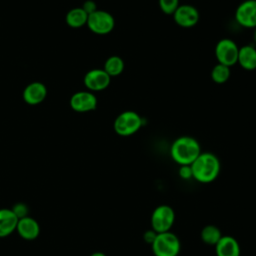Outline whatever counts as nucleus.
I'll list each match as a JSON object with an SVG mask.
<instances>
[{"label": "nucleus", "instance_id": "nucleus-1", "mask_svg": "<svg viewBox=\"0 0 256 256\" xmlns=\"http://www.w3.org/2000/svg\"><path fill=\"white\" fill-rule=\"evenodd\" d=\"M193 179L200 183L213 182L220 173L221 164L219 158L211 152H201L191 164Z\"/></svg>", "mask_w": 256, "mask_h": 256}, {"label": "nucleus", "instance_id": "nucleus-2", "mask_svg": "<svg viewBox=\"0 0 256 256\" xmlns=\"http://www.w3.org/2000/svg\"><path fill=\"white\" fill-rule=\"evenodd\" d=\"M200 153L201 147L199 142L191 136L176 138L170 147V156L179 166L191 165Z\"/></svg>", "mask_w": 256, "mask_h": 256}, {"label": "nucleus", "instance_id": "nucleus-3", "mask_svg": "<svg viewBox=\"0 0 256 256\" xmlns=\"http://www.w3.org/2000/svg\"><path fill=\"white\" fill-rule=\"evenodd\" d=\"M151 248L154 256H178L181 250V242L178 236L171 231L157 233Z\"/></svg>", "mask_w": 256, "mask_h": 256}, {"label": "nucleus", "instance_id": "nucleus-4", "mask_svg": "<svg viewBox=\"0 0 256 256\" xmlns=\"http://www.w3.org/2000/svg\"><path fill=\"white\" fill-rule=\"evenodd\" d=\"M142 125L143 119L137 112L126 110L115 118L113 128L115 133L119 136L128 137L138 132Z\"/></svg>", "mask_w": 256, "mask_h": 256}, {"label": "nucleus", "instance_id": "nucleus-5", "mask_svg": "<svg viewBox=\"0 0 256 256\" xmlns=\"http://www.w3.org/2000/svg\"><path fill=\"white\" fill-rule=\"evenodd\" d=\"M151 227L157 233L168 232L175 222V212L169 205L157 206L151 214Z\"/></svg>", "mask_w": 256, "mask_h": 256}, {"label": "nucleus", "instance_id": "nucleus-6", "mask_svg": "<svg viewBox=\"0 0 256 256\" xmlns=\"http://www.w3.org/2000/svg\"><path fill=\"white\" fill-rule=\"evenodd\" d=\"M86 25L93 33L105 35L114 29L115 19L109 12L97 9L95 12L88 15Z\"/></svg>", "mask_w": 256, "mask_h": 256}, {"label": "nucleus", "instance_id": "nucleus-7", "mask_svg": "<svg viewBox=\"0 0 256 256\" xmlns=\"http://www.w3.org/2000/svg\"><path fill=\"white\" fill-rule=\"evenodd\" d=\"M239 47L231 39L223 38L215 46V57L219 64L231 67L237 64Z\"/></svg>", "mask_w": 256, "mask_h": 256}, {"label": "nucleus", "instance_id": "nucleus-8", "mask_svg": "<svg viewBox=\"0 0 256 256\" xmlns=\"http://www.w3.org/2000/svg\"><path fill=\"white\" fill-rule=\"evenodd\" d=\"M236 22L244 28H256V0H244L235 10Z\"/></svg>", "mask_w": 256, "mask_h": 256}, {"label": "nucleus", "instance_id": "nucleus-9", "mask_svg": "<svg viewBox=\"0 0 256 256\" xmlns=\"http://www.w3.org/2000/svg\"><path fill=\"white\" fill-rule=\"evenodd\" d=\"M172 16L175 23L183 28L195 26L200 18L198 9L191 4H180Z\"/></svg>", "mask_w": 256, "mask_h": 256}, {"label": "nucleus", "instance_id": "nucleus-10", "mask_svg": "<svg viewBox=\"0 0 256 256\" xmlns=\"http://www.w3.org/2000/svg\"><path fill=\"white\" fill-rule=\"evenodd\" d=\"M83 81L85 87L90 92H96L106 89L111 82V77L104 71V69L95 68L85 74Z\"/></svg>", "mask_w": 256, "mask_h": 256}, {"label": "nucleus", "instance_id": "nucleus-11", "mask_svg": "<svg viewBox=\"0 0 256 256\" xmlns=\"http://www.w3.org/2000/svg\"><path fill=\"white\" fill-rule=\"evenodd\" d=\"M70 107L76 112H90L96 109L97 98L93 92L79 91L71 96Z\"/></svg>", "mask_w": 256, "mask_h": 256}, {"label": "nucleus", "instance_id": "nucleus-12", "mask_svg": "<svg viewBox=\"0 0 256 256\" xmlns=\"http://www.w3.org/2000/svg\"><path fill=\"white\" fill-rule=\"evenodd\" d=\"M47 96V88L41 82L28 84L23 91V99L29 105H37L43 102Z\"/></svg>", "mask_w": 256, "mask_h": 256}, {"label": "nucleus", "instance_id": "nucleus-13", "mask_svg": "<svg viewBox=\"0 0 256 256\" xmlns=\"http://www.w3.org/2000/svg\"><path fill=\"white\" fill-rule=\"evenodd\" d=\"M16 231L25 240H34L40 234V225L32 217L26 216L18 220Z\"/></svg>", "mask_w": 256, "mask_h": 256}, {"label": "nucleus", "instance_id": "nucleus-14", "mask_svg": "<svg viewBox=\"0 0 256 256\" xmlns=\"http://www.w3.org/2000/svg\"><path fill=\"white\" fill-rule=\"evenodd\" d=\"M241 249L236 238L223 235L215 245L216 256H240Z\"/></svg>", "mask_w": 256, "mask_h": 256}, {"label": "nucleus", "instance_id": "nucleus-15", "mask_svg": "<svg viewBox=\"0 0 256 256\" xmlns=\"http://www.w3.org/2000/svg\"><path fill=\"white\" fill-rule=\"evenodd\" d=\"M237 63L247 71L256 69V46L247 44L239 47Z\"/></svg>", "mask_w": 256, "mask_h": 256}, {"label": "nucleus", "instance_id": "nucleus-16", "mask_svg": "<svg viewBox=\"0 0 256 256\" xmlns=\"http://www.w3.org/2000/svg\"><path fill=\"white\" fill-rule=\"evenodd\" d=\"M18 218L11 209L1 208L0 209V238L9 236L12 234L17 227Z\"/></svg>", "mask_w": 256, "mask_h": 256}, {"label": "nucleus", "instance_id": "nucleus-17", "mask_svg": "<svg viewBox=\"0 0 256 256\" xmlns=\"http://www.w3.org/2000/svg\"><path fill=\"white\" fill-rule=\"evenodd\" d=\"M88 14L82 9V7H77L71 9L66 15V23L71 28H80L87 24Z\"/></svg>", "mask_w": 256, "mask_h": 256}, {"label": "nucleus", "instance_id": "nucleus-18", "mask_svg": "<svg viewBox=\"0 0 256 256\" xmlns=\"http://www.w3.org/2000/svg\"><path fill=\"white\" fill-rule=\"evenodd\" d=\"M124 60L117 55H113L106 59L103 69L112 78L119 76L124 71Z\"/></svg>", "mask_w": 256, "mask_h": 256}, {"label": "nucleus", "instance_id": "nucleus-19", "mask_svg": "<svg viewBox=\"0 0 256 256\" xmlns=\"http://www.w3.org/2000/svg\"><path fill=\"white\" fill-rule=\"evenodd\" d=\"M222 236L223 235L221 233L220 228H218L216 225H213V224H208L204 226L200 233L201 240L205 244L214 245V246L217 244V242L220 240Z\"/></svg>", "mask_w": 256, "mask_h": 256}, {"label": "nucleus", "instance_id": "nucleus-20", "mask_svg": "<svg viewBox=\"0 0 256 256\" xmlns=\"http://www.w3.org/2000/svg\"><path fill=\"white\" fill-rule=\"evenodd\" d=\"M231 75L230 67L217 63L211 70V79L216 84H223L228 81Z\"/></svg>", "mask_w": 256, "mask_h": 256}, {"label": "nucleus", "instance_id": "nucleus-21", "mask_svg": "<svg viewBox=\"0 0 256 256\" xmlns=\"http://www.w3.org/2000/svg\"><path fill=\"white\" fill-rule=\"evenodd\" d=\"M158 4L160 10L166 15H173L180 5L179 0H158Z\"/></svg>", "mask_w": 256, "mask_h": 256}, {"label": "nucleus", "instance_id": "nucleus-22", "mask_svg": "<svg viewBox=\"0 0 256 256\" xmlns=\"http://www.w3.org/2000/svg\"><path fill=\"white\" fill-rule=\"evenodd\" d=\"M11 210L14 212V214L17 216L18 219H21V218H24V217L28 216V212H29L27 205L24 204V203H17V204H15L12 207Z\"/></svg>", "mask_w": 256, "mask_h": 256}, {"label": "nucleus", "instance_id": "nucleus-23", "mask_svg": "<svg viewBox=\"0 0 256 256\" xmlns=\"http://www.w3.org/2000/svg\"><path fill=\"white\" fill-rule=\"evenodd\" d=\"M178 175L183 180L192 179L193 178V173H192L191 165H180L179 170H178Z\"/></svg>", "mask_w": 256, "mask_h": 256}, {"label": "nucleus", "instance_id": "nucleus-24", "mask_svg": "<svg viewBox=\"0 0 256 256\" xmlns=\"http://www.w3.org/2000/svg\"><path fill=\"white\" fill-rule=\"evenodd\" d=\"M82 9L88 14L90 15L91 13L95 12L97 10V6H96V3L92 0H87L83 3V6H82Z\"/></svg>", "mask_w": 256, "mask_h": 256}, {"label": "nucleus", "instance_id": "nucleus-25", "mask_svg": "<svg viewBox=\"0 0 256 256\" xmlns=\"http://www.w3.org/2000/svg\"><path fill=\"white\" fill-rule=\"evenodd\" d=\"M156 236H157V232H155V231L151 228V229L146 230V231L144 232V234H143V239H144V241H145L146 243H148V244L151 245V244L153 243V241L155 240Z\"/></svg>", "mask_w": 256, "mask_h": 256}, {"label": "nucleus", "instance_id": "nucleus-26", "mask_svg": "<svg viewBox=\"0 0 256 256\" xmlns=\"http://www.w3.org/2000/svg\"><path fill=\"white\" fill-rule=\"evenodd\" d=\"M90 256H106L103 252H94Z\"/></svg>", "mask_w": 256, "mask_h": 256}, {"label": "nucleus", "instance_id": "nucleus-27", "mask_svg": "<svg viewBox=\"0 0 256 256\" xmlns=\"http://www.w3.org/2000/svg\"><path fill=\"white\" fill-rule=\"evenodd\" d=\"M254 41H255V46H256V28H255V32H254Z\"/></svg>", "mask_w": 256, "mask_h": 256}]
</instances>
